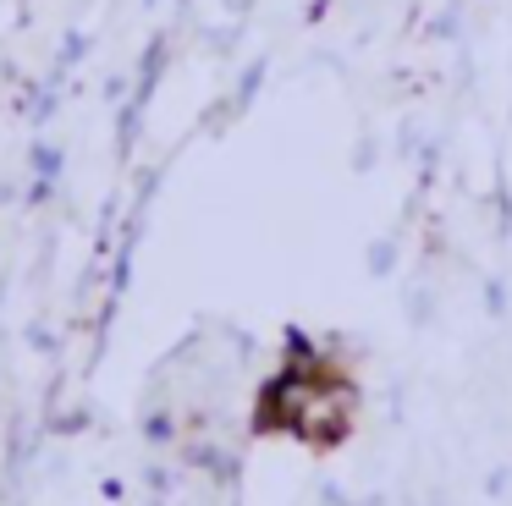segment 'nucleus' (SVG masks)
<instances>
[{
  "mask_svg": "<svg viewBox=\"0 0 512 506\" xmlns=\"http://www.w3.org/2000/svg\"><path fill=\"white\" fill-rule=\"evenodd\" d=\"M353 418H358V385L347 380V374H331V380H320L309 391L303 413L292 418V435L314 451H331L353 435Z\"/></svg>",
  "mask_w": 512,
  "mask_h": 506,
  "instance_id": "obj_1",
  "label": "nucleus"
},
{
  "mask_svg": "<svg viewBox=\"0 0 512 506\" xmlns=\"http://www.w3.org/2000/svg\"><path fill=\"white\" fill-rule=\"evenodd\" d=\"M281 369L287 374H298V380H331V374H342L336 369V358H331V347H320V341H309L303 330H287V352H281Z\"/></svg>",
  "mask_w": 512,
  "mask_h": 506,
  "instance_id": "obj_3",
  "label": "nucleus"
},
{
  "mask_svg": "<svg viewBox=\"0 0 512 506\" xmlns=\"http://www.w3.org/2000/svg\"><path fill=\"white\" fill-rule=\"evenodd\" d=\"M391 253H397V242H375V248H369V270H375V275H386L391 270Z\"/></svg>",
  "mask_w": 512,
  "mask_h": 506,
  "instance_id": "obj_4",
  "label": "nucleus"
},
{
  "mask_svg": "<svg viewBox=\"0 0 512 506\" xmlns=\"http://www.w3.org/2000/svg\"><path fill=\"white\" fill-rule=\"evenodd\" d=\"M309 391H314V380H298V374L276 369L265 385H259V402H254V429H259V435H276V429H287V435H292V418L303 413Z\"/></svg>",
  "mask_w": 512,
  "mask_h": 506,
  "instance_id": "obj_2",
  "label": "nucleus"
}]
</instances>
